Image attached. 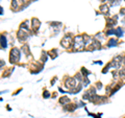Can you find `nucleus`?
I'll return each instance as SVG.
<instances>
[{"label": "nucleus", "instance_id": "obj_1", "mask_svg": "<svg viewBox=\"0 0 125 118\" xmlns=\"http://www.w3.org/2000/svg\"><path fill=\"white\" fill-rule=\"evenodd\" d=\"M84 47V42H83V37L82 36H77L74 39V43H73V48L75 51L78 50H82Z\"/></svg>", "mask_w": 125, "mask_h": 118}, {"label": "nucleus", "instance_id": "obj_2", "mask_svg": "<svg viewBox=\"0 0 125 118\" xmlns=\"http://www.w3.org/2000/svg\"><path fill=\"white\" fill-rule=\"evenodd\" d=\"M71 43H72V37L71 36H66L62 38V46H64L65 48H69V47L71 46Z\"/></svg>", "mask_w": 125, "mask_h": 118}, {"label": "nucleus", "instance_id": "obj_3", "mask_svg": "<svg viewBox=\"0 0 125 118\" xmlns=\"http://www.w3.org/2000/svg\"><path fill=\"white\" fill-rule=\"evenodd\" d=\"M19 58H20V51L17 48H14L11 53V62H18Z\"/></svg>", "mask_w": 125, "mask_h": 118}, {"label": "nucleus", "instance_id": "obj_4", "mask_svg": "<svg viewBox=\"0 0 125 118\" xmlns=\"http://www.w3.org/2000/svg\"><path fill=\"white\" fill-rule=\"evenodd\" d=\"M66 87L69 88V89H74L76 87V81H75V78H68L67 82H66Z\"/></svg>", "mask_w": 125, "mask_h": 118}, {"label": "nucleus", "instance_id": "obj_5", "mask_svg": "<svg viewBox=\"0 0 125 118\" xmlns=\"http://www.w3.org/2000/svg\"><path fill=\"white\" fill-rule=\"evenodd\" d=\"M123 34H124V30H123V28L122 27H118V28H116L115 29V35L117 37H122L123 36Z\"/></svg>", "mask_w": 125, "mask_h": 118}, {"label": "nucleus", "instance_id": "obj_6", "mask_svg": "<svg viewBox=\"0 0 125 118\" xmlns=\"http://www.w3.org/2000/svg\"><path fill=\"white\" fill-rule=\"evenodd\" d=\"M118 45V41L116 40V39H111L108 41V44H107V46L108 47H112V46H117Z\"/></svg>", "mask_w": 125, "mask_h": 118}, {"label": "nucleus", "instance_id": "obj_7", "mask_svg": "<svg viewBox=\"0 0 125 118\" xmlns=\"http://www.w3.org/2000/svg\"><path fill=\"white\" fill-rule=\"evenodd\" d=\"M100 11H101V13H103V14H108V6L104 4V5H101L100 6Z\"/></svg>", "mask_w": 125, "mask_h": 118}, {"label": "nucleus", "instance_id": "obj_8", "mask_svg": "<svg viewBox=\"0 0 125 118\" xmlns=\"http://www.w3.org/2000/svg\"><path fill=\"white\" fill-rule=\"evenodd\" d=\"M0 41H1V45H2V47H6V45H7V44H6V39H5V37L4 36H1L0 37Z\"/></svg>", "mask_w": 125, "mask_h": 118}, {"label": "nucleus", "instance_id": "obj_9", "mask_svg": "<svg viewBox=\"0 0 125 118\" xmlns=\"http://www.w3.org/2000/svg\"><path fill=\"white\" fill-rule=\"evenodd\" d=\"M118 74H119V76H120V77L125 78V68H122V69L119 70Z\"/></svg>", "mask_w": 125, "mask_h": 118}, {"label": "nucleus", "instance_id": "obj_10", "mask_svg": "<svg viewBox=\"0 0 125 118\" xmlns=\"http://www.w3.org/2000/svg\"><path fill=\"white\" fill-rule=\"evenodd\" d=\"M32 26H33L34 28H37V27L39 28V26H40V22L38 21L36 18H34V19H32Z\"/></svg>", "mask_w": 125, "mask_h": 118}, {"label": "nucleus", "instance_id": "obj_11", "mask_svg": "<svg viewBox=\"0 0 125 118\" xmlns=\"http://www.w3.org/2000/svg\"><path fill=\"white\" fill-rule=\"evenodd\" d=\"M121 2V0H111V6H116L119 5Z\"/></svg>", "mask_w": 125, "mask_h": 118}, {"label": "nucleus", "instance_id": "obj_12", "mask_svg": "<svg viewBox=\"0 0 125 118\" xmlns=\"http://www.w3.org/2000/svg\"><path fill=\"white\" fill-rule=\"evenodd\" d=\"M69 101H70V99H69L68 97H62L61 98V104H69Z\"/></svg>", "mask_w": 125, "mask_h": 118}, {"label": "nucleus", "instance_id": "obj_13", "mask_svg": "<svg viewBox=\"0 0 125 118\" xmlns=\"http://www.w3.org/2000/svg\"><path fill=\"white\" fill-rule=\"evenodd\" d=\"M12 7H14V8H17V6H18V4H17V0H12Z\"/></svg>", "mask_w": 125, "mask_h": 118}, {"label": "nucleus", "instance_id": "obj_14", "mask_svg": "<svg viewBox=\"0 0 125 118\" xmlns=\"http://www.w3.org/2000/svg\"><path fill=\"white\" fill-rule=\"evenodd\" d=\"M81 71H82V73H84V76H88V74H89V71H87V70L86 69H84V68H82V69H81Z\"/></svg>", "mask_w": 125, "mask_h": 118}, {"label": "nucleus", "instance_id": "obj_15", "mask_svg": "<svg viewBox=\"0 0 125 118\" xmlns=\"http://www.w3.org/2000/svg\"><path fill=\"white\" fill-rule=\"evenodd\" d=\"M120 15H125V8H121L120 9Z\"/></svg>", "mask_w": 125, "mask_h": 118}, {"label": "nucleus", "instance_id": "obj_16", "mask_svg": "<svg viewBox=\"0 0 125 118\" xmlns=\"http://www.w3.org/2000/svg\"><path fill=\"white\" fill-rule=\"evenodd\" d=\"M97 88H98V89H101V88H102L101 83H98V84H97Z\"/></svg>", "mask_w": 125, "mask_h": 118}, {"label": "nucleus", "instance_id": "obj_17", "mask_svg": "<svg viewBox=\"0 0 125 118\" xmlns=\"http://www.w3.org/2000/svg\"><path fill=\"white\" fill-rule=\"evenodd\" d=\"M122 63H123V65L125 66V56H123V62H122Z\"/></svg>", "mask_w": 125, "mask_h": 118}, {"label": "nucleus", "instance_id": "obj_18", "mask_svg": "<svg viewBox=\"0 0 125 118\" xmlns=\"http://www.w3.org/2000/svg\"><path fill=\"white\" fill-rule=\"evenodd\" d=\"M2 13H3V12H2V7H0V15H1Z\"/></svg>", "mask_w": 125, "mask_h": 118}, {"label": "nucleus", "instance_id": "obj_19", "mask_svg": "<svg viewBox=\"0 0 125 118\" xmlns=\"http://www.w3.org/2000/svg\"><path fill=\"white\" fill-rule=\"evenodd\" d=\"M124 1H125V0H124Z\"/></svg>", "mask_w": 125, "mask_h": 118}]
</instances>
